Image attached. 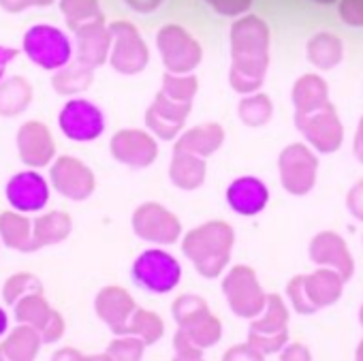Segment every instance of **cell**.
Here are the masks:
<instances>
[{
  "label": "cell",
  "mask_w": 363,
  "mask_h": 361,
  "mask_svg": "<svg viewBox=\"0 0 363 361\" xmlns=\"http://www.w3.org/2000/svg\"><path fill=\"white\" fill-rule=\"evenodd\" d=\"M133 280L139 289L154 293V295H167L182 282V265L179 261L162 250V248H147L133 261Z\"/></svg>",
  "instance_id": "4"
},
{
  "label": "cell",
  "mask_w": 363,
  "mask_h": 361,
  "mask_svg": "<svg viewBox=\"0 0 363 361\" xmlns=\"http://www.w3.org/2000/svg\"><path fill=\"white\" fill-rule=\"evenodd\" d=\"M130 227L133 233L150 244H175L182 235V223L179 218L167 210L164 206L156 204V201H145L141 204L130 218Z\"/></svg>",
  "instance_id": "13"
},
{
  "label": "cell",
  "mask_w": 363,
  "mask_h": 361,
  "mask_svg": "<svg viewBox=\"0 0 363 361\" xmlns=\"http://www.w3.org/2000/svg\"><path fill=\"white\" fill-rule=\"evenodd\" d=\"M73 231V218L69 212L52 210L35 218V248H48L62 244Z\"/></svg>",
  "instance_id": "28"
},
{
  "label": "cell",
  "mask_w": 363,
  "mask_h": 361,
  "mask_svg": "<svg viewBox=\"0 0 363 361\" xmlns=\"http://www.w3.org/2000/svg\"><path fill=\"white\" fill-rule=\"evenodd\" d=\"M248 342L263 355V357H269V355H276L280 352L286 344H289V331H282V333H248Z\"/></svg>",
  "instance_id": "41"
},
{
  "label": "cell",
  "mask_w": 363,
  "mask_h": 361,
  "mask_svg": "<svg viewBox=\"0 0 363 361\" xmlns=\"http://www.w3.org/2000/svg\"><path fill=\"white\" fill-rule=\"evenodd\" d=\"M225 128L218 122H203L186 133H182L175 141V148L179 150H189L193 154H199L203 158L212 156L218 152L225 143Z\"/></svg>",
  "instance_id": "27"
},
{
  "label": "cell",
  "mask_w": 363,
  "mask_h": 361,
  "mask_svg": "<svg viewBox=\"0 0 363 361\" xmlns=\"http://www.w3.org/2000/svg\"><path fill=\"white\" fill-rule=\"evenodd\" d=\"M274 116V103L267 94L263 92H252V94H244V99L238 105V118L250 126H265Z\"/></svg>",
  "instance_id": "34"
},
{
  "label": "cell",
  "mask_w": 363,
  "mask_h": 361,
  "mask_svg": "<svg viewBox=\"0 0 363 361\" xmlns=\"http://www.w3.org/2000/svg\"><path fill=\"white\" fill-rule=\"evenodd\" d=\"M306 54L310 65H314L318 71H331L344 60V45L337 35L318 33L308 41Z\"/></svg>",
  "instance_id": "31"
},
{
  "label": "cell",
  "mask_w": 363,
  "mask_h": 361,
  "mask_svg": "<svg viewBox=\"0 0 363 361\" xmlns=\"http://www.w3.org/2000/svg\"><path fill=\"white\" fill-rule=\"evenodd\" d=\"M191 111L193 101H175L160 90L145 111V126L154 137L171 141L182 133Z\"/></svg>",
  "instance_id": "15"
},
{
  "label": "cell",
  "mask_w": 363,
  "mask_h": 361,
  "mask_svg": "<svg viewBox=\"0 0 363 361\" xmlns=\"http://www.w3.org/2000/svg\"><path fill=\"white\" fill-rule=\"evenodd\" d=\"M94 84V69L75 60L65 65L62 69L54 71L52 75V88L60 96H79Z\"/></svg>",
  "instance_id": "30"
},
{
  "label": "cell",
  "mask_w": 363,
  "mask_h": 361,
  "mask_svg": "<svg viewBox=\"0 0 363 361\" xmlns=\"http://www.w3.org/2000/svg\"><path fill=\"white\" fill-rule=\"evenodd\" d=\"M359 321H361V325H363V306H361V310H359Z\"/></svg>",
  "instance_id": "57"
},
{
  "label": "cell",
  "mask_w": 363,
  "mask_h": 361,
  "mask_svg": "<svg viewBox=\"0 0 363 361\" xmlns=\"http://www.w3.org/2000/svg\"><path fill=\"white\" fill-rule=\"evenodd\" d=\"M58 126L69 141L90 143L105 133L107 120L96 103L82 96H71L58 113Z\"/></svg>",
  "instance_id": "8"
},
{
  "label": "cell",
  "mask_w": 363,
  "mask_h": 361,
  "mask_svg": "<svg viewBox=\"0 0 363 361\" xmlns=\"http://www.w3.org/2000/svg\"><path fill=\"white\" fill-rule=\"evenodd\" d=\"M303 284H306V293L310 301L314 304L316 310H320V308L335 304L342 297L346 280L340 276V272L331 267H318L310 276H303Z\"/></svg>",
  "instance_id": "25"
},
{
  "label": "cell",
  "mask_w": 363,
  "mask_h": 361,
  "mask_svg": "<svg viewBox=\"0 0 363 361\" xmlns=\"http://www.w3.org/2000/svg\"><path fill=\"white\" fill-rule=\"evenodd\" d=\"M16 148L20 160L33 169L50 167L56 158V139L50 126L41 120H28L20 124L16 133Z\"/></svg>",
  "instance_id": "16"
},
{
  "label": "cell",
  "mask_w": 363,
  "mask_h": 361,
  "mask_svg": "<svg viewBox=\"0 0 363 361\" xmlns=\"http://www.w3.org/2000/svg\"><path fill=\"white\" fill-rule=\"evenodd\" d=\"M318 5H331V3H337V0H314Z\"/></svg>",
  "instance_id": "56"
},
{
  "label": "cell",
  "mask_w": 363,
  "mask_h": 361,
  "mask_svg": "<svg viewBox=\"0 0 363 361\" xmlns=\"http://www.w3.org/2000/svg\"><path fill=\"white\" fill-rule=\"evenodd\" d=\"M208 162L203 156L189 150L173 148V158L169 162V179L179 191H197L206 182Z\"/></svg>",
  "instance_id": "22"
},
{
  "label": "cell",
  "mask_w": 363,
  "mask_h": 361,
  "mask_svg": "<svg viewBox=\"0 0 363 361\" xmlns=\"http://www.w3.org/2000/svg\"><path fill=\"white\" fill-rule=\"evenodd\" d=\"M352 152H354V158H357L359 162H363V116L359 118V124H357V130H354Z\"/></svg>",
  "instance_id": "52"
},
{
  "label": "cell",
  "mask_w": 363,
  "mask_h": 361,
  "mask_svg": "<svg viewBox=\"0 0 363 361\" xmlns=\"http://www.w3.org/2000/svg\"><path fill=\"white\" fill-rule=\"evenodd\" d=\"M58 7H60V13L65 16L71 30L79 28L86 22L103 18L99 0H60Z\"/></svg>",
  "instance_id": "37"
},
{
  "label": "cell",
  "mask_w": 363,
  "mask_h": 361,
  "mask_svg": "<svg viewBox=\"0 0 363 361\" xmlns=\"http://www.w3.org/2000/svg\"><path fill=\"white\" fill-rule=\"evenodd\" d=\"M124 333H133V335L141 338L150 346V344L158 342L164 335V323L156 312L145 310V308H137L133 312Z\"/></svg>",
  "instance_id": "35"
},
{
  "label": "cell",
  "mask_w": 363,
  "mask_h": 361,
  "mask_svg": "<svg viewBox=\"0 0 363 361\" xmlns=\"http://www.w3.org/2000/svg\"><path fill=\"white\" fill-rule=\"evenodd\" d=\"M179 329L186 331L191 335V340L197 342L203 350L216 346L223 338V323L210 310L197 314L195 318L186 321L184 325H179Z\"/></svg>",
  "instance_id": "33"
},
{
  "label": "cell",
  "mask_w": 363,
  "mask_h": 361,
  "mask_svg": "<svg viewBox=\"0 0 363 361\" xmlns=\"http://www.w3.org/2000/svg\"><path fill=\"white\" fill-rule=\"evenodd\" d=\"M206 3L225 18H242L252 7V0H206Z\"/></svg>",
  "instance_id": "45"
},
{
  "label": "cell",
  "mask_w": 363,
  "mask_h": 361,
  "mask_svg": "<svg viewBox=\"0 0 363 361\" xmlns=\"http://www.w3.org/2000/svg\"><path fill=\"white\" fill-rule=\"evenodd\" d=\"M286 297L293 306V310L297 314H314L318 312L314 308V304L310 301L308 293H306V284H303V276H295L289 284H286Z\"/></svg>",
  "instance_id": "42"
},
{
  "label": "cell",
  "mask_w": 363,
  "mask_h": 361,
  "mask_svg": "<svg viewBox=\"0 0 363 361\" xmlns=\"http://www.w3.org/2000/svg\"><path fill=\"white\" fill-rule=\"evenodd\" d=\"M111 54L109 65L120 75H139L150 65V50L141 33L130 22H111Z\"/></svg>",
  "instance_id": "10"
},
{
  "label": "cell",
  "mask_w": 363,
  "mask_h": 361,
  "mask_svg": "<svg viewBox=\"0 0 363 361\" xmlns=\"http://www.w3.org/2000/svg\"><path fill=\"white\" fill-rule=\"evenodd\" d=\"M280 184L293 197L308 195L316 184L318 158L306 143H291L280 152L278 158Z\"/></svg>",
  "instance_id": "7"
},
{
  "label": "cell",
  "mask_w": 363,
  "mask_h": 361,
  "mask_svg": "<svg viewBox=\"0 0 363 361\" xmlns=\"http://www.w3.org/2000/svg\"><path fill=\"white\" fill-rule=\"evenodd\" d=\"M156 48L169 73H193L203 60L201 43L177 24H167L158 30Z\"/></svg>",
  "instance_id": "6"
},
{
  "label": "cell",
  "mask_w": 363,
  "mask_h": 361,
  "mask_svg": "<svg viewBox=\"0 0 363 361\" xmlns=\"http://www.w3.org/2000/svg\"><path fill=\"white\" fill-rule=\"evenodd\" d=\"M206 310H210L208 301H206L203 297L195 295V293L179 295V297L173 301V306H171V314H173L177 327H179V325H184L186 321L195 318L197 314H201V312H206Z\"/></svg>",
  "instance_id": "40"
},
{
  "label": "cell",
  "mask_w": 363,
  "mask_h": 361,
  "mask_svg": "<svg viewBox=\"0 0 363 361\" xmlns=\"http://www.w3.org/2000/svg\"><path fill=\"white\" fill-rule=\"evenodd\" d=\"M52 197V184L45 175L39 173V169L26 167L24 171H18L9 177L5 187V199L7 204L24 214H39L48 208Z\"/></svg>",
  "instance_id": "12"
},
{
  "label": "cell",
  "mask_w": 363,
  "mask_h": 361,
  "mask_svg": "<svg viewBox=\"0 0 363 361\" xmlns=\"http://www.w3.org/2000/svg\"><path fill=\"white\" fill-rule=\"evenodd\" d=\"M35 101V88L24 75L0 79V118H18Z\"/></svg>",
  "instance_id": "26"
},
{
  "label": "cell",
  "mask_w": 363,
  "mask_h": 361,
  "mask_svg": "<svg viewBox=\"0 0 363 361\" xmlns=\"http://www.w3.org/2000/svg\"><path fill=\"white\" fill-rule=\"evenodd\" d=\"M173 350H175V357H179V359H201L203 357V348L197 342H193L191 335L182 329L175 331Z\"/></svg>",
  "instance_id": "43"
},
{
  "label": "cell",
  "mask_w": 363,
  "mask_h": 361,
  "mask_svg": "<svg viewBox=\"0 0 363 361\" xmlns=\"http://www.w3.org/2000/svg\"><path fill=\"white\" fill-rule=\"evenodd\" d=\"M225 359H263V355L248 342V344L231 346V350L225 352Z\"/></svg>",
  "instance_id": "48"
},
{
  "label": "cell",
  "mask_w": 363,
  "mask_h": 361,
  "mask_svg": "<svg viewBox=\"0 0 363 361\" xmlns=\"http://www.w3.org/2000/svg\"><path fill=\"white\" fill-rule=\"evenodd\" d=\"M137 310V304L133 299V295L118 284H109L103 287L96 297H94V312L96 316L116 333H124L126 325L133 316V312Z\"/></svg>",
  "instance_id": "20"
},
{
  "label": "cell",
  "mask_w": 363,
  "mask_h": 361,
  "mask_svg": "<svg viewBox=\"0 0 363 361\" xmlns=\"http://www.w3.org/2000/svg\"><path fill=\"white\" fill-rule=\"evenodd\" d=\"M50 184L69 201H86L96 191V175L77 156L62 154L50 165Z\"/></svg>",
  "instance_id": "9"
},
{
  "label": "cell",
  "mask_w": 363,
  "mask_h": 361,
  "mask_svg": "<svg viewBox=\"0 0 363 361\" xmlns=\"http://www.w3.org/2000/svg\"><path fill=\"white\" fill-rule=\"evenodd\" d=\"M289 308L280 295H269L267 293V306L265 310L252 318L250 331L252 333H282L289 331Z\"/></svg>",
  "instance_id": "32"
},
{
  "label": "cell",
  "mask_w": 363,
  "mask_h": 361,
  "mask_svg": "<svg viewBox=\"0 0 363 361\" xmlns=\"http://www.w3.org/2000/svg\"><path fill=\"white\" fill-rule=\"evenodd\" d=\"M0 242L16 252H37L35 248V221L18 210L0 212Z\"/></svg>",
  "instance_id": "24"
},
{
  "label": "cell",
  "mask_w": 363,
  "mask_h": 361,
  "mask_svg": "<svg viewBox=\"0 0 363 361\" xmlns=\"http://www.w3.org/2000/svg\"><path fill=\"white\" fill-rule=\"evenodd\" d=\"M0 246H3V242H0Z\"/></svg>",
  "instance_id": "58"
},
{
  "label": "cell",
  "mask_w": 363,
  "mask_h": 361,
  "mask_svg": "<svg viewBox=\"0 0 363 361\" xmlns=\"http://www.w3.org/2000/svg\"><path fill=\"white\" fill-rule=\"evenodd\" d=\"M43 338L37 327L18 323L0 340V361H33L39 357Z\"/></svg>",
  "instance_id": "23"
},
{
  "label": "cell",
  "mask_w": 363,
  "mask_h": 361,
  "mask_svg": "<svg viewBox=\"0 0 363 361\" xmlns=\"http://www.w3.org/2000/svg\"><path fill=\"white\" fill-rule=\"evenodd\" d=\"M162 92L175 101H193L199 92V79L193 73H164Z\"/></svg>",
  "instance_id": "38"
},
{
  "label": "cell",
  "mask_w": 363,
  "mask_h": 361,
  "mask_svg": "<svg viewBox=\"0 0 363 361\" xmlns=\"http://www.w3.org/2000/svg\"><path fill=\"white\" fill-rule=\"evenodd\" d=\"M30 293H45L43 282L30 272H16L3 284V301L7 306H16L22 297Z\"/></svg>",
  "instance_id": "36"
},
{
  "label": "cell",
  "mask_w": 363,
  "mask_h": 361,
  "mask_svg": "<svg viewBox=\"0 0 363 361\" xmlns=\"http://www.w3.org/2000/svg\"><path fill=\"white\" fill-rule=\"evenodd\" d=\"M20 56V52L16 48H7V45H0V79H5L7 67Z\"/></svg>",
  "instance_id": "51"
},
{
  "label": "cell",
  "mask_w": 363,
  "mask_h": 361,
  "mask_svg": "<svg viewBox=\"0 0 363 361\" xmlns=\"http://www.w3.org/2000/svg\"><path fill=\"white\" fill-rule=\"evenodd\" d=\"M223 293L231 312L240 318H257L267 306V293L263 291L257 274L248 265H235L223 278Z\"/></svg>",
  "instance_id": "5"
},
{
  "label": "cell",
  "mask_w": 363,
  "mask_h": 361,
  "mask_svg": "<svg viewBox=\"0 0 363 361\" xmlns=\"http://www.w3.org/2000/svg\"><path fill=\"white\" fill-rule=\"evenodd\" d=\"M82 357H84V355H82L79 350L71 348V346L60 348V350H56V352H54V359H82Z\"/></svg>",
  "instance_id": "53"
},
{
  "label": "cell",
  "mask_w": 363,
  "mask_h": 361,
  "mask_svg": "<svg viewBox=\"0 0 363 361\" xmlns=\"http://www.w3.org/2000/svg\"><path fill=\"white\" fill-rule=\"evenodd\" d=\"M295 124L312 150H316L320 154H333L342 148L344 126H342V120L331 103H327L310 113H295Z\"/></svg>",
  "instance_id": "11"
},
{
  "label": "cell",
  "mask_w": 363,
  "mask_h": 361,
  "mask_svg": "<svg viewBox=\"0 0 363 361\" xmlns=\"http://www.w3.org/2000/svg\"><path fill=\"white\" fill-rule=\"evenodd\" d=\"M22 52L43 71H58L73 58V43L60 28L52 24H35L24 33Z\"/></svg>",
  "instance_id": "3"
},
{
  "label": "cell",
  "mask_w": 363,
  "mask_h": 361,
  "mask_svg": "<svg viewBox=\"0 0 363 361\" xmlns=\"http://www.w3.org/2000/svg\"><path fill=\"white\" fill-rule=\"evenodd\" d=\"M357 359H363V338H361V342L357 346Z\"/></svg>",
  "instance_id": "55"
},
{
  "label": "cell",
  "mask_w": 363,
  "mask_h": 361,
  "mask_svg": "<svg viewBox=\"0 0 363 361\" xmlns=\"http://www.w3.org/2000/svg\"><path fill=\"white\" fill-rule=\"evenodd\" d=\"M7 331H9V314L5 312L3 306H0V338H5Z\"/></svg>",
  "instance_id": "54"
},
{
  "label": "cell",
  "mask_w": 363,
  "mask_h": 361,
  "mask_svg": "<svg viewBox=\"0 0 363 361\" xmlns=\"http://www.w3.org/2000/svg\"><path fill=\"white\" fill-rule=\"evenodd\" d=\"M346 208H348V212H350L357 221L363 223V179H361V182H357V184L348 191V195H346Z\"/></svg>",
  "instance_id": "47"
},
{
  "label": "cell",
  "mask_w": 363,
  "mask_h": 361,
  "mask_svg": "<svg viewBox=\"0 0 363 361\" xmlns=\"http://www.w3.org/2000/svg\"><path fill=\"white\" fill-rule=\"evenodd\" d=\"M145 346L147 344L141 338L133 333H120L109 342L107 350L101 357L103 359H141Z\"/></svg>",
  "instance_id": "39"
},
{
  "label": "cell",
  "mask_w": 363,
  "mask_h": 361,
  "mask_svg": "<svg viewBox=\"0 0 363 361\" xmlns=\"http://www.w3.org/2000/svg\"><path fill=\"white\" fill-rule=\"evenodd\" d=\"M233 244H235L233 227L225 221H210L184 235V240H182V252L193 263V267L201 278L214 280L229 265Z\"/></svg>",
  "instance_id": "2"
},
{
  "label": "cell",
  "mask_w": 363,
  "mask_h": 361,
  "mask_svg": "<svg viewBox=\"0 0 363 361\" xmlns=\"http://www.w3.org/2000/svg\"><path fill=\"white\" fill-rule=\"evenodd\" d=\"M291 99H293L295 113H310L329 103V86L320 75L308 73L293 84Z\"/></svg>",
  "instance_id": "29"
},
{
  "label": "cell",
  "mask_w": 363,
  "mask_h": 361,
  "mask_svg": "<svg viewBox=\"0 0 363 361\" xmlns=\"http://www.w3.org/2000/svg\"><path fill=\"white\" fill-rule=\"evenodd\" d=\"M337 13L352 28L363 26V0H337Z\"/></svg>",
  "instance_id": "44"
},
{
  "label": "cell",
  "mask_w": 363,
  "mask_h": 361,
  "mask_svg": "<svg viewBox=\"0 0 363 361\" xmlns=\"http://www.w3.org/2000/svg\"><path fill=\"white\" fill-rule=\"evenodd\" d=\"M109 152L118 162H122L126 167L145 169L156 160L158 143H156V137L150 130L122 128L111 137Z\"/></svg>",
  "instance_id": "17"
},
{
  "label": "cell",
  "mask_w": 363,
  "mask_h": 361,
  "mask_svg": "<svg viewBox=\"0 0 363 361\" xmlns=\"http://www.w3.org/2000/svg\"><path fill=\"white\" fill-rule=\"evenodd\" d=\"M13 318L39 329L43 344H56L67 331L65 316L48 301L45 293H30L13 306Z\"/></svg>",
  "instance_id": "14"
},
{
  "label": "cell",
  "mask_w": 363,
  "mask_h": 361,
  "mask_svg": "<svg viewBox=\"0 0 363 361\" xmlns=\"http://www.w3.org/2000/svg\"><path fill=\"white\" fill-rule=\"evenodd\" d=\"M73 33H75V58L79 62L92 69H99L105 62H109L113 37L109 24H105V16L82 24Z\"/></svg>",
  "instance_id": "18"
},
{
  "label": "cell",
  "mask_w": 363,
  "mask_h": 361,
  "mask_svg": "<svg viewBox=\"0 0 363 361\" xmlns=\"http://www.w3.org/2000/svg\"><path fill=\"white\" fill-rule=\"evenodd\" d=\"M310 259L318 267H331L348 282L354 274V259L342 235L335 231H320L310 242Z\"/></svg>",
  "instance_id": "19"
},
{
  "label": "cell",
  "mask_w": 363,
  "mask_h": 361,
  "mask_svg": "<svg viewBox=\"0 0 363 361\" xmlns=\"http://www.w3.org/2000/svg\"><path fill=\"white\" fill-rule=\"evenodd\" d=\"M124 3L137 13H152L162 5V0H124Z\"/></svg>",
  "instance_id": "50"
},
{
  "label": "cell",
  "mask_w": 363,
  "mask_h": 361,
  "mask_svg": "<svg viewBox=\"0 0 363 361\" xmlns=\"http://www.w3.org/2000/svg\"><path fill=\"white\" fill-rule=\"evenodd\" d=\"M272 33L259 16H242L231 26L229 84L240 94L259 92L269 69Z\"/></svg>",
  "instance_id": "1"
},
{
  "label": "cell",
  "mask_w": 363,
  "mask_h": 361,
  "mask_svg": "<svg viewBox=\"0 0 363 361\" xmlns=\"http://www.w3.org/2000/svg\"><path fill=\"white\" fill-rule=\"evenodd\" d=\"M310 357H312V352H310L303 344H299V342L286 344V346L280 350V359H310Z\"/></svg>",
  "instance_id": "49"
},
{
  "label": "cell",
  "mask_w": 363,
  "mask_h": 361,
  "mask_svg": "<svg viewBox=\"0 0 363 361\" xmlns=\"http://www.w3.org/2000/svg\"><path fill=\"white\" fill-rule=\"evenodd\" d=\"M56 0H0V9L5 13H24L28 9H43V7H50L54 5Z\"/></svg>",
  "instance_id": "46"
},
{
  "label": "cell",
  "mask_w": 363,
  "mask_h": 361,
  "mask_svg": "<svg viewBox=\"0 0 363 361\" xmlns=\"http://www.w3.org/2000/svg\"><path fill=\"white\" fill-rule=\"evenodd\" d=\"M229 208L240 216H257L261 214L269 204V189L263 179L255 175H242L235 177L229 184L227 193Z\"/></svg>",
  "instance_id": "21"
}]
</instances>
